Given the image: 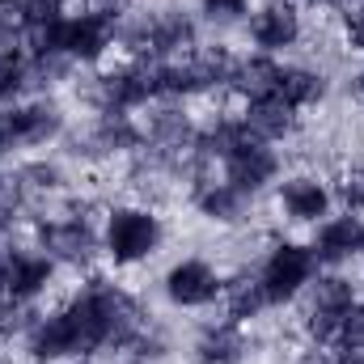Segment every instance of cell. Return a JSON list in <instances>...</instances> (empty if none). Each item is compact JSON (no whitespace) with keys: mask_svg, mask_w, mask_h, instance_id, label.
<instances>
[{"mask_svg":"<svg viewBox=\"0 0 364 364\" xmlns=\"http://www.w3.org/2000/svg\"><path fill=\"white\" fill-rule=\"evenodd\" d=\"M68 309L81 326L85 352H127L149 326L140 301L106 275H90V284L68 301Z\"/></svg>","mask_w":364,"mask_h":364,"instance_id":"cell-1","label":"cell"},{"mask_svg":"<svg viewBox=\"0 0 364 364\" xmlns=\"http://www.w3.org/2000/svg\"><path fill=\"white\" fill-rule=\"evenodd\" d=\"M119 43L132 60L161 64V60H182L199 43V26L182 9H157V13H136L119 26Z\"/></svg>","mask_w":364,"mask_h":364,"instance_id":"cell-2","label":"cell"},{"mask_svg":"<svg viewBox=\"0 0 364 364\" xmlns=\"http://www.w3.org/2000/svg\"><path fill=\"white\" fill-rule=\"evenodd\" d=\"M166 229H161V216L153 208H140V203H123V208H110L106 212V229H102V250L114 267H136L144 259L157 255Z\"/></svg>","mask_w":364,"mask_h":364,"instance_id":"cell-3","label":"cell"},{"mask_svg":"<svg viewBox=\"0 0 364 364\" xmlns=\"http://www.w3.org/2000/svg\"><path fill=\"white\" fill-rule=\"evenodd\" d=\"M38 233V250L51 259V263H64V267H90L102 237L90 225V216L81 212H60V216H43L34 225Z\"/></svg>","mask_w":364,"mask_h":364,"instance_id":"cell-4","label":"cell"},{"mask_svg":"<svg viewBox=\"0 0 364 364\" xmlns=\"http://www.w3.org/2000/svg\"><path fill=\"white\" fill-rule=\"evenodd\" d=\"M318 275V259H314V246L305 242H275L259 267V284L267 292L272 305H284V301H296Z\"/></svg>","mask_w":364,"mask_h":364,"instance_id":"cell-5","label":"cell"},{"mask_svg":"<svg viewBox=\"0 0 364 364\" xmlns=\"http://www.w3.org/2000/svg\"><path fill=\"white\" fill-rule=\"evenodd\" d=\"M352 305H356V284L348 275H314L309 305H305V335L314 343H339V331Z\"/></svg>","mask_w":364,"mask_h":364,"instance_id":"cell-6","label":"cell"},{"mask_svg":"<svg viewBox=\"0 0 364 364\" xmlns=\"http://www.w3.org/2000/svg\"><path fill=\"white\" fill-rule=\"evenodd\" d=\"M149 97H157L153 90V64L144 60H127V64H114L106 73H97L90 85V102L97 110H136L144 106Z\"/></svg>","mask_w":364,"mask_h":364,"instance_id":"cell-7","label":"cell"},{"mask_svg":"<svg viewBox=\"0 0 364 364\" xmlns=\"http://www.w3.org/2000/svg\"><path fill=\"white\" fill-rule=\"evenodd\" d=\"M136 149H144V132L136 127V119L123 110H97L93 127L73 140L68 153L85 157V161H102V157H119V153H136Z\"/></svg>","mask_w":364,"mask_h":364,"instance_id":"cell-8","label":"cell"},{"mask_svg":"<svg viewBox=\"0 0 364 364\" xmlns=\"http://www.w3.org/2000/svg\"><path fill=\"white\" fill-rule=\"evenodd\" d=\"M114 38H119V21L97 9H85V13L60 21V51L73 64H97L114 47Z\"/></svg>","mask_w":364,"mask_h":364,"instance_id":"cell-9","label":"cell"},{"mask_svg":"<svg viewBox=\"0 0 364 364\" xmlns=\"http://www.w3.org/2000/svg\"><path fill=\"white\" fill-rule=\"evenodd\" d=\"M26 352L34 364H51V360H68V356H85V339H81V326L73 318V309H55V314H43L30 335H26Z\"/></svg>","mask_w":364,"mask_h":364,"instance_id":"cell-10","label":"cell"},{"mask_svg":"<svg viewBox=\"0 0 364 364\" xmlns=\"http://www.w3.org/2000/svg\"><path fill=\"white\" fill-rule=\"evenodd\" d=\"M220 292H225V279H220V272L208 259H178L166 272V296L178 309H203Z\"/></svg>","mask_w":364,"mask_h":364,"instance_id":"cell-11","label":"cell"},{"mask_svg":"<svg viewBox=\"0 0 364 364\" xmlns=\"http://www.w3.org/2000/svg\"><path fill=\"white\" fill-rule=\"evenodd\" d=\"M55 279V263L43 250L30 246H4V275H0V292L13 301H34L38 292H47V284Z\"/></svg>","mask_w":364,"mask_h":364,"instance_id":"cell-12","label":"cell"},{"mask_svg":"<svg viewBox=\"0 0 364 364\" xmlns=\"http://www.w3.org/2000/svg\"><path fill=\"white\" fill-rule=\"evenodd\" d=\"M301 9L292 0H267L250 13V43L263 51V55H275V51H288L296 47L301 38Z\"/></svg>","mask_w":364,"mask_h":364,"instance_id":"cell-13","label":"cell"},{"mask_svg":"<svg viewBox=\"0 0 364 364\" xmlns=\"http://www.w3.org/2000/svg\"><path fill=\"white\" fill-rule=\"evenodd\" d=\"M275 174H279V153H275L267 140H246V144H237L229 157H225V182H233L237 191H246L250 199L267 186V182H275Z\"/></svg>","mask_w":364,"mask_h":364,"instance_id":"cell-14","label":"cell"},{"mask_svg":"<svg viewBox=\"0 0 364 364\" xmlns=\"http://www.w3.org/2000/svg\"><path fill=\"white\" fill-rule=\"evenodd\" d=\"M364 255V216L356 212H343V216H326L318 225V237H314V259L318 267H343L352 259Z\"/></svg>","mask_w":364,"mask_h":364,"instance_id":"cell-15","label":"cell"},{"mask_svg":"<svg viewBox=\"0 0 364 364\" xmlns=\"http://www.w3.org/2000/svg\"><path fill=\"white\" fill-rule=\"evenodd\" d=\"M331 203H335V191L318 174H292L279 182V208L296 225H322L331 216Z\"/></svg>","mask_w":364,"mask_h":364,"instance_id":"cell-16","label":"cell"},{"mask_svg":"<svg viewBox=\"0 0 364 364\" xmlns=\"http://www.w3.org/2000/svg\"><path fill=\"white\" fill-rule=\"evenodd\" d=\"M191 203L212 225H237L250 212V195L246 191H237L233 182H225V178H212V174L191 178Z\"/></svg>","mask_w":364,"mask_h":364,"instance_id":"cell-17","label":"cell"},{"mask_svg":"<svg viewBox=\"0 0 364 364\" xmlns=\"http://www.w3.org/2000/svg\"><path fill=\"white\" fill-rule=\"evenodd\" d=\"M9 110H13L17 149H43V144L64 136V106L51 102V97H30V102L9 106Z\"/></svg>","mask_w":364,"mask_h":364,"instance_id":"cell-18","label":"cell"},{"mask_svg":"<svg viewBox=\"0 0 364 364\" xmlns=\"http://www.w3.org/2000/svg\"><path fill=\"white\" fill-rule=\"evenodd\" d=\"M242 123L250 127V136H255V140L275 144V140H284V136H292V132H296V110H292L279 93H272V97H255V102H246Z\"/></svg>","mask_w":364,"mask_h":364,"instance_id":"cell-19","label":"cell"},{"mask_svg":"<svg viewBox=\"0 0 364 364\" xmlns=\"http://www.w3.org/2000/svg\"><path fill=\"white\" fill-rule=\"evenodd\" d=\"M250 140V127L242 123V114H212L203 127H199V136H195V153L212 166V161H225L237 144H246Z\"/></svg>","mask_w":364,"mask_h":364,"instance_id":"cell-20","label":"cell"},{"mask_svg":"<svg viewBox=\"0 0 364 364\" xmlns=\"http://www.w3.org/2000/svg\"><path fill=\"white\" fill-rule=\"evenodd\" d=\"M4 186L30 208V203H38V199H47V195H55V191H64V170L55 166V161H26V166H17Z\"/></svg>","mask_w":364,"mask_h":364,"instance_id":"cell-21","label":"cell"},{"mask_svg":"<svg viewBox=\"0 0 364 364\" xmlns=\"http://www.w3.org/2000/svg\"><path fill=\"white\" fill-rule=\"evenodd\" d=\"M279 64H275V55H263V51H255V55H237V68H233V85L229 90H237L246 102H255V97H272L279 90Z\"/></svg>","mask_w":364,"mask_h":364,"instance_id":"cell-22","label":"cell"},{"mask_svg":"<svg viewBox=\"0 0 364 364\" xmlns=\"http://www.w3.org/2000/svg\"><path fill=\"white\" fill-rule=\"evenodd\" d=\"M246 356V335L237 322H212L195 339V360L199 364H237Z\"/></svg>","mask_w":364,"mask_h":364,"instance_id":"cell-23","label":"cell"},{"mask_svg":"<svg viewBox=\"0 0 364 364\" xmlns=\"http://www.w3.org/2000/svg\"><path fill=\"white\" fill-rule=\"evenodd\" d=\"M186 64H191V73H195L199 93H212V90H229V85H233L237 55L216 43V47H195V51L186 55Z\"/></svg>","mask_w":364,"mask_h":364,"instance_id":"cell-24","label":"cell"},{"mask_svg":"<svg viewBox=\"0 0 364 364\" xmlns=\"http://www.w3.org/2000/svg\"><path fill=\"white\" fill-rule=\"evenodd\" d=\"M225 309H229V322H250V318H259L272 301H267V292H263V284H259V272H242L233 275L229 284H225Z\"/></svg>","mask_w":364,"mask_h":364,"instance_id":"cell-25","label":"cell"},{"mask_svg":"<svg viewBox=\"0 0 364 364\" xmlns=\"http://www.w3.org/2000/svg\"><path fill=\"white\" fill-rule=\"evenodd\" d=\"M275 93H279L292 110H305V106H318V102L326 97V77H322L318 68H301V64H292V68L279 73V90Z\"/></svg>","mask_w":364,"mask_h":364,"instance_id":"cell-26","label":"cell"},{"mask_svg":"<svg viewBox=\"0 0 364 364\" xmlns=\"http://www.w3.org/2000/svg\"><path fill=\"white\" fill-rule=\"evenodd\" d=\"M73 73V60L64 51H26V85L30 90H51Z\"/></svg>","mask_w":364,"mask_h":364,"instance_id":"cell-27","label":"cell"},{"mask_svg":"<svg viewBox=\"0 0 364 364\" xmlns=\"http://www.w3.org/2000/svg\"><path fill=\"white\" fill-rule=\"evenodd\" d=\"M38 318L43 314H34V301H13V296L0 301V335H30Z\"/></svg>","mask_w":364,"mask_h":364,"instance_id":"cell-28","label":"cell"},{"mask_svg":"<svg viewBox=\"0 0 364 364\" xmlns=\"http://www.w3.org/2000/svg\"><path fill=\"white\" fill-rule=\"evenodd\" d=\"M199 13L212 26H237V21H246L250 0H199Z\"/></svg>","mask_w":364,"mask_h":364,"instance_id":"cell-29","label":"cell"},{"mask_svg":"<svg viewBox=\"0 0 364 364\" xmlns=\"http://www.w3.org/2000/svg\"><path fill=\"white\" fill-rule=\"evenodd\" d=\"M64 4H68V0H21V21H26V30L64 21Z\"/></svg>","mask_w":364,"mask_h":364,"instance_id":"cell-30","label":"cell"},{"mask_svg":"<svg viewBox=\"0 0 364 364\" xmlns=\"http://www.w3.org/2000/svg\"><path fill=\"white\" fill-rule=\"evenodd\" d=\"M339 203H343V212H356V216H364V170L360 166H352L343 178H339Z\"/></svg>","mask_w":364,"mask_h":364,"instance_id":"cell-31","label":"cell"},{"mask_svg":"<svg viewBox=\"0 0 364 364\" xmlns=\"http://www.w3.org/2000/svg\"><path fill=\"white\" fill-rule=\"evenodd\" d=\"M0 38H26L21 0H0Z\"/></svg>","mask_w":364,"mask_h":364,"instance_id":"cell-32","label":"cell"},{"mask_svg":"<svg viewBox=\"0 0 364 364\" xmlns=\"http://www.w3.org/2000/svg\"><path fill=\"white\" fill-rule=\"evenodd\" d=\"M127 352H132V356H140V360H161V356H166V339H161L153 326H144V331H140V339H136Z\"/></svg>","mask_w":364,"mask_h":364,"instance_id":"cell-33","label":"cell"},{"mask_svg":"<svg viewBox=\"0 0 364 364\" xmlns=\"http://www.w3.org/2000/svg\"><path fill=\"white\" fill-rule=\"evenodd\" d=\"M339 343H343V348H364V305H352V314L343 318Z\"/></svg>","mask_w":364,"mask_h":364,"instance_id":"cell-34","label":"cell"},{"mask_svg":"<svg viewBox=\"0 0 364 364\" xmlns=\"http://www.w3.org/2000/svg\"><path fill=\"white\" fill-rule=\"evenodd\" d=\"M21 212H26V203L9 186H0V233H13V225L21 220Z\"/></svg>","mask_w":364,"mask_h":364,"instance_id":"cell-35","label":"cell"},{"mask_svg":"<svg viewBox=\"0 0 364 364\" xmlns=\"http://www.w3.org/2000/svg\"><path fill=\"white\" fill-rule=\"evenodd\" d=\"M343 26H348V43H352L356 51H364V0L348 9V21H343Z\"/></svg>","mask_w":364,"mask_h":364,"instance_id":"cell-36","label":"cell"},{"mask_svg":"<svg viewBox=\"0 0 364 364\" xmlns=\"http://www.w3.org/2000/svg\"><path fill=\"white\" fill-rule=\"evenodd\" d=\"M13 149H17V136H13V110L0 106V157L13 153Z\"/></svg>","mask_w":364,"mask_h":364,"instance_id":"cell-37","label":"cell"},{"mask_svg":"<svg viewBox=\"0 0 364 364\" xmlns=\"http://www.w3.org/2000/svg\"><path fill=\"white\" fill-rule=\"evenodd\" d=\"M335 364H364V348H343V356Z\"/></svg>","mask_w":364,"mask_h":364,"instance_id":"cell-38","label":"cell"},{"mask_svg":"<svg viewBox=\"0 0 364 364\" xmlns=\"http://www.w3.org/2000/svg\"><path fill=\"white\" fill-rule=\"evenodd\" d=\"M318 9H339V4H348V0H314Z\"/></svg>","mask_w":364,"mask_h":364,"instance_id":"cell-39","label":"cell"},{"mask_svg":"<svg viewBox=\"0 0 364 364\" xmlns=\"http://www.w3.org/2000/svg\"><path fill=\"white\" fill-rule=\"evenodd\" d=\"M0 275H4V246H0Z\"/></svg>","mask_w":364,"mask_h":364,"instance_id":"cell-40","label":"cell"},{"mask_svg":"<svg viewBox=\"0 0 364 364\" xmlns=\"http://www.w3.org/2000/svg\"><path fill=\"white\" fill-rule=\"evenodd\" d=\"M360 97H364V77H360Z\"/></svg>","mask_w":364,"mask_h":364,"instance_id":"cell-41","label":"cell"},{"mask_svg":"<svg viewBox=\"0 0 364 364\" xmlns=\"http://www.w3.org/2000/svg\"><path fill=\"white\" fill-rule=\"evenodd\" d=\"M0 186H4V170H0Z\"/></svg>","mask_w":364,"mask_h":364,"instance_id":"cell-42","label":"cell"},{"mask_svg":"<svg viewBox=\"0 0 364 364\" xmlns=\"http://www.w3.org/2000/svg\"><path fill=\"white\" fill-rule=\"evenodd\" d=\"M301 364H318V360H301Z\"/></svg>","mask_w":364,"mask_h":364,"instance_id":"cell-43","label":"cell"},{"mask_svg":"<svg viewBox=\"0 0 364 364\" xmlns=\"http://www.w3.org/2000/svg\"><path fill=\"white\" fill-rule=\"evenodd\" d=\"M77 364H90V360H77Z\"/></svg>","mask_w":364,"mask_h":364,"instance_id":"cell-44","label":"cell"},{"mask_svg":"<svg viewBox=\"0 0 364 364\" xmlns=\"http://www.w3.org/2000/svg\"><path fill=\"white\" fill-rule=\"evenodd\" d=\"M360 259H364V255H360Z\"/></svg>","mask_w":364,"mask_h":364,"instance_id":"cell-45","label":"cell"}]
</instances>
